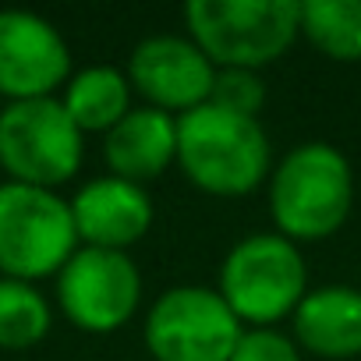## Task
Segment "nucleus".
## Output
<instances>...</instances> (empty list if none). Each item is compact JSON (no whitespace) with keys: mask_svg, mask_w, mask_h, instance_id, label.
Segmentation results:
<instances>
[{"mask_svg":"<svg viewBox=\"0 0 361 361\" xmlns=\"http://www.w3.org/2000/svg\"><path fill=\"white\" fill-rule=\"evenodd\" d=\"M209 103L241 114V117H259L266 106V78L262 71H248V68H216V82H213V96Z\"/></svg>","mask_w":361,"mask_h":361,"instance_id":"obj_17","label":"nucleus"},{"mask_svg":"<svg viewBox=\"0 0 361 361\" xmlns=\"http://www.w3.org/2000/svg\"><path fill=\"white\" fill-rule=\"evenodd\" d=\"M54 305L39 283L0 276V350H29L47 340Z\"/></svg>","mask_w":361,"mask_h":361,"instance_id":"obj_16","label":"nucleus"},{"mask_svg":"<svg viewBox=\"0 0 361 361\" xmlns=\"http://www.w3.org/2000/svg\"><path fill=\"white\" fill-rule=\"evenodd\" d=\"M68 117L78 124L82 135H106L117 121H124L135 106V89L128 71L114 64H89L78 68L57 96Z\"/></svg>","mask_w":361,"mask_h":361,"instance_id":"obj_14","label":"nucleus"},{"mask_svg":"<svg viewBox=\"0 0 361 361\" xmlns=\"http://www.w3.org/2000/svg\"><path fill=\"white\" fill-rule=\"evenodd\" d=\"M185 29L216 68L262 71L301 36V0H188Z\"/></svg>","mask_w":361,"mask_h":361,"instance_id":"obj_3","label":"nucleus"},{"mask_svg":"<svg viewBox=\"0 0 361 361\" xmlns=\"http://www.w3.org/2000/svg\"><path fill=\"white\" fill-rule=\"evenodd\" d=\"M106 173L145 185L166 173L177 163V117L156 106H131L124 121H117L103 135Z\"/></svg>","mask_w":361,"mask_h":361,"instance_id":"obj_12","label":"nucleus"},{"mask_svg":"<svg viewBox=\"0 0 361 361\" xmlns=\"http://www.w3.org/2000/svg\"><path fill=\"white\" fill-rule=\"evenodd\" d=\"M124 71L145 106L166 110L173 117L209 103L216 82V64L188 39V32L145 36L142 43H135Z\"/></svg>","mask_w":361,"mask_h":361,"instance_id":"obj_10","label":"nucleus"},{"mask_svg":"<svg viewBox=\"0 0 361 361\" xmlns=\"http://www.w3.org/2000/svg\"><path fill=\"white\" fill-rule=\"evenodd\" d=\"M71 202L50 188L0 185V276L39 283L64 269L78 252Z\"/></svg>","mask_w":361,"mask_h":361,"instance_id":"obj_5","label":"nucleus"},{"mask_svg":"<svg viewBox=\"0 0 361 361\" xmlns=\"http://www.w3.org/2000/svg\"><path fill=\"white\" fill-rule=\"evenodd\" d=\"M57 312L82 333H117L142 305V269L128 252L78 248L54 276Z\"/></svg>","mask_w":361,"mask_h":361,"instance_id":"obj_8","label":"nucleus"},{"mask_svg":"<svg viewBox=\"0 0 361 361\" xmlns=\"http://www.w3.org/2000/svg\"><path fill=\"white\" fill-rule=\"evenodd\" d=\"M301 36L329 61H361V0H301Z\"/></svg>","mask_w":361,"mask_h":361,"instance_id":"obj_15","label":"nucleus"},{"mask_svg":"<svg viewBox=\"0 0 361 361\" xmlns=\"http://www.w3.org/2000/svg\"><path fill=\"white\" fill-rule=\"evenodd\" d=\"M85 135L57 96L4 103L0 110V170L8 180L57 192L82 170Z\"/></svg>","mask_w":361,"mask_h":361,"instance_id":"obj_6","label":"nucleus"},{"mask_svg":"<svg viewBox=\"0 0 361 361\" xmlns=\"http://www.w3.org/2000/svg\"><path fill=\"white\" fill-rule=\"evenodd\" d=\"M231 361H305V350L294 343V336L269 326V329H245Z\"/></svg>","mask_w":361,"mask_h":361,"instance_id":"obj_18","label":"nucleus"},{"mask_svg":"<svg viewBox=\"0 0 361 361\" xmlns=\"http://www.w3.org/2000/svg\"><path fill=\"white\" fill-rule=\"evenodd\" d=\"M245 326L216 287L177 283L163 290L142 322L152 361H231Z\"/></svg>","mask_w":361,"mask_h":361,"instance_id":"obj_7","label":"nucleus"},{"mask_svg":"<svg viewBox=\"0 0 361 361\" xmlns=\"http://www.w3.org/2000/svg\"><path fill=\"white\" fill-rule=\"evenodd\" d=\"M294 343L305 354L343 361L361 354V290L350 283L308 287L305 301L290 315Z\"/></svg>","mask_w":361,"mask_h":361,"instance_id":"obj_13","label":"nucleus"},{"mask_svg":"<svg viewBox=\"0 0 361 361\" xmlns=\"http://www.w3.org/2000/svg\"><path fill=\"white\" fill-rule=\"evenodd\" d=\"M216 290L245 329H269L280 319H290L305 301L308 266L290 238L259 231L231 245L220 262Z\"/></svg>","mask_w":361,"mask_h":361,"instance_id":"obj_4","label":"nucleus"},{"mask_svg":"<svg viewBox=\"0 0 361 361\" xmlns=\"http://www.w3.org/2000/svg\"><path fill=\"white\" fill-rule=\"evenodd\" d=\"M68 202H71L78 245L85 248L128 252L149 234L156 220V206L145 185H135V180L114 173H99L85 180Z\"/></svg>","mask_w":361,"mask_h":361,"instance_id":"obj_11","label":"nucleus"},{"mask_svg":"<svg viewBox=\"0 0 361 361\" xmlns=\"http://www.w3.org/2000/svg\"><path fill=\"white\" fill-rule=\"evenodd\" d=\"M177 166L216 199H241L273 173V142L259 117L202 103L177 117Z\"/></svg>","mask_w":361,"mask_h":361,"instance_id":"obj_1","label":"nucleus"},{"mask_svg":"<svg viewBox=\"0 0 361 361\" xmlns=\"http://www.w3.org/2000/svg\"><path fill=\"white\" fill-rule=\"evenodd\" d=\"M71 75V47L50 18L0 8V96L8 103L61 96Z\"/></svg>","mask_w":361,"mask_h":361,"instance_id":"obj_9","label":"nucleus"},{"mask_svg":"<svg viewBox=\"0 0 361 361\" xmlns=\"http://www.w3.org/2000/svg\"><path fill=\"white\" fill-rule=\"evenodd\" d=\"M354 209V166L329 142H301L273 163L269 216L276 234L301 241L333 238Z\"/></svg>","mask_w":361,"mask_h":361,"instance_id":"obj_2","label":"nucleus"}]
</instances>
